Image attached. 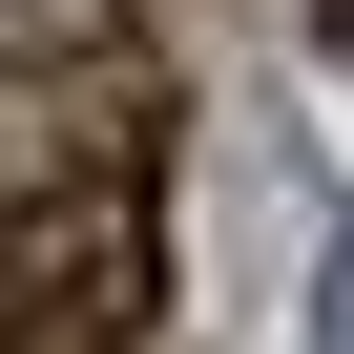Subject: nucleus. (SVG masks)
Instances as JSON below:
<instances>
[{
	"label": "nucleus",
	"instance_id": "f257e3e1",
	"mask_svg": "<svg viewBox=\"0 0 354 354\" xmlns=\"http://www.w3.org/2000/svg\"><path fill=\"white\" fill-rule=\"evenodd\" d=\"M167 292V230H146V167H84V188H0V333L42 354H125Z\"/></svg>",
	"mask_w": 354,
	"mask_h": 354
},
{
	"label": "nucleus",
	"instance_id": "f03ea898",
	"mask_svg": "<svg viewBox=\"0 0 354 354\" xmlns=\"http://www.w3.org/2000/svg\"><path fill=\"white\" fill-rule=\"evenodd\" d=\"M167 146V84L104 42V63H0V188H84V167H146Z\"/></svg>",
	"mask_w": 354,
	"mask_h": 354
},
{
	"label": "nucleus",
	"instance_id": "7ed1b4c3",
	"mask_svg": "<svg viewBox=\"0 0 354 354\" xmlns=\"http://www.w3.org/2000/svg\"><path fill=\"white\" fill-rule=\"evenodd\" d=\"M313 354H354V230H333V271H313Z\"/></svg>",
	"mask_w": 354,
	"mask_h": 354
},
{
	"label": "nucleus",
	"instance_id": "20e7f679",
	"mask_svg": "<svg viewBox=\"0 0 354 354\" xmlns=\"http://www.w3.org/2000/svg\"><path fill=\"white\" fill-rule=\"evenodd\" d=\"M313 21H333V42H354V0H313Z\"/></svg>",
	"mask_w": 354,
	"mask_h": 354
}]
</instances>
